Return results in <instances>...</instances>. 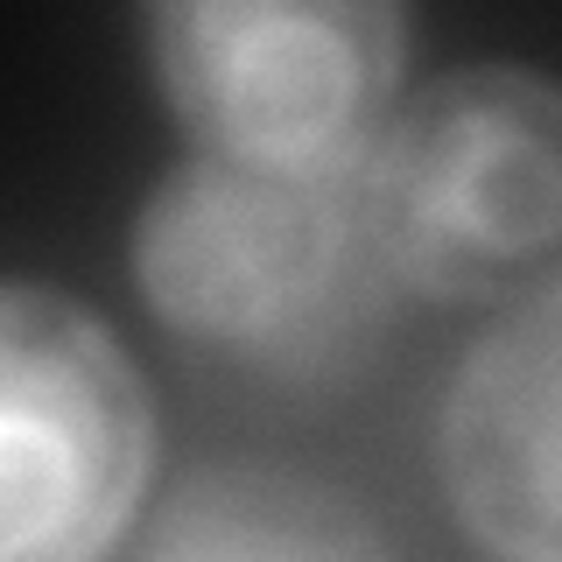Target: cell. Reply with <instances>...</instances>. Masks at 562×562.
<instances>
[{"label": "cell", "mask_w": 562, "mask_h": 562, "mask_svg": "<svg viewBox=\"0 0 562 562\" xmlns=\"http://www.w3.org/2000/svg\"><path fill=\"white\" fill-rule=\"evenodd\" d=\"M366 218L394 289L520 310L562 281V78L457 64L401 99L366 162Z\"/></svg>", "instance_id": "7a4b0ae2"}, {"label": "cell", "mask_w": 562, "mask_h": 562, "mask_svg": "<svg viewBox=\"0 0 562 562\" xmlns=\"http://www.w3.org/2000/svg\"><path fill=\"white\" fill-rule=\"evenodd\" d=\"M120 562H394L359 499L303 471L218 464L155 506Z\"/></svg>", "instance_id": "8992f818"}, {"label": "cell", "mask_w": 562, "mask_h": 562, "mask_svg": "<svg viewBox=\"0 0 562 562\" xmlns=\"http://www.w3.org/2000/svg\"><path fill=\"white\" fill-rule=\"evenodd\" d=\"M148 64L198 155L274 176H366L401 113L408 14L373 0L148 8Z\"/></svg>", "instance_id": "3957f363"}, {"label": "cell", "mask_w": 562, "mask_h": 562, "mask_svg": "<svg viewBox=\"0 0 562 562\" xmlns=\"http://www.w3.org/2000/svg\"><path fill=\"white\" fill-rule=\"evenodd\" d=\"M436 471L499 562H562V281L464 351L436 415Z\"/></svg>", "instance_id": "5b68a950"}, {"label": "cell", "mask_w": 562, "mask_h": 562, "mask_svg": "<svg viewBox=\"0 0 562 562\" xmlns=\"http://www.w3.org/2000/svg\"><path fill=\"white\" fill-rule=\"evenodd\" d=\"M127 268L155 324L268 373L330 366L394 295L366 176H274L218 155L176 162L140 198Z\"/></svg>", "instance_id": "6da1fadb"}, {"label": "cell", "mask_w": 562, "mask_h": 562, "mask_svg": "<svg viewBox=\"0 0 562 562\" xmlns=\"http://www.w3.org/2000/svg\"><path fill=\"white\" fill-rule=\"evenodd\" d=\"M155 479V401L99 310L0 295V562H105Z\"/></svg>", "instance_id": "277c9868"}]
</instances>
